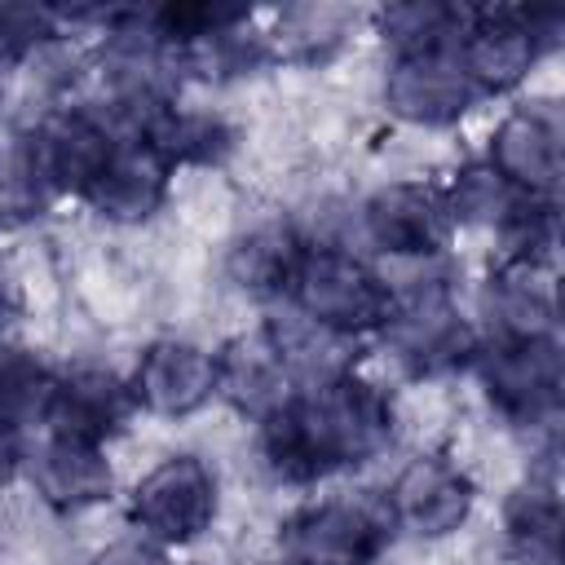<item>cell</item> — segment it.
<instances>
[{
    "instance_id": "20",
    "label": "cell",
    "mask_w": 565,
    "mask_h": 565,
    "mask_svg": "<svg viewBox=\"0 0 565 565\" xmlns=\"http://www.w3.org/2000/svg\"><path fill=\"white\" fill-rule=\"evenodd\" d=\"M53 380L57 375L44 362H35V353L0 344V419L13 424V428L44 424Z\"/></svg>"
},
{
    "instance_id": "1",
    "label": "cell",
    "mask_w": 565,
    "mask_h": 565,
    "mask_svg": "<svg viewBox=\"0 0 565 565\" xmlns=\"http://www.w3.org/2000/svg\"><path fill=\"white\" fill-rule=\"evenodd\" d=\"M388 397L353 371L313 388H296L278 411L260 419L265 463L282 481H318L340 468H358L375 459L388 446Z\"/></svg>"
},
{
    "instance_id": "17",
    "label": "cell",
    "mask_w": 565,
    "mask_h": 565,
    "mask_svg": "<svg viewBox=\"0 0 565 565\" xmlns=\"http://www.w3.org/2000/svg\"><path fill=\"white\" fill-rule=\"evenodd\" d=\"M141 137L150 141V150L177 168V163H221L234 146V132L225 119L203 115V110H177L172 102L141 128Z\"/></svg>"
},
{
    "instance_id": "3",
    "label": "cell",
    "mask_w": 565,
    "mask_h": 565,
    "mask_svg": "<svg viewBox=\"0 0 565 565\" xmlns=\"http://www.w3.org/2000/svg\"><path fill=\"white\" fill-rule=\"evenodd\" d=\"M393 530L384 499H322L287 516L278 543L287 565H375Z\"/></svg>"
},
{
    "instance_id": "19",
    "label": "cell",
    "mask_w": 565,
    "mask_h": 565,
    "mask_svg": "<svg viewBox=\"0 0 565 565\" xmlns=\"http://www.w3.org/2000/svg\"><path fill=\"white\" fill-rule=\"evenodd\" d=\"M508 543L521 552L525 565L561 561V503L552 481L516 490V499L508 503Z\"/></svg>"
},
{
    "instance_id": "16",
    "label": "cell",
    "mask_w": 565,
    "mask_h": 565,
    "mask_svg": "<svg viewBox=\"0 0 565 565\" xmlns=\"http://www.w3.org/2000/svg\"><path fill=\"white\" fill-rule=\"evenodd\" d=\"M490 313L499 318V340H530L547 335L552 327V282L543 265L503 260L490 278Z\"/></svg>"
},
{
    "instance_id": "8",
    "label": "cell",
    "mask_w": 565,
    "mask_h": 565,
    "mask_svg": "<svg viewBox=\"0 0 565 565\" xmlns=\"http://www.w3.org/2000/svg\"><path fill=\"white\" fill-rule=\"evenodd\" d=\"M393 525H406L415 534H450L472 508V481L441 455H419L402 468V477L388 490Z\"/></svg>"
},
{
    "instance_id": "7",
    "label": "cell",
    "mask_w": 565,
    "mask_h": 565,
    "mask_svg": "<svg viewBox=\"0 0 565 565\" xmlns=\"http://www.w3.org/2000/svg\"><path fill=\"white\" fill-rule=\"evenodd\" d=\"M132 411H137V397H132L128 380H119L115 371H102V366H75L53 380L44 433L106 446L110 437H119L128 428Z\"/></svg>"
},
{
    "instance_id": "24",
    "label": "cell",
    "mask_w": 565,
    "mask_h": 565,
    "mask_svg": "<svg viewBox=\"0 0 565 565\" xmlns=\"http://www.w3.org/2000/svg\"><path fill=\"white\" fill-rule=\"evenodd\" d=\"M26 463V446H22V428L0 419V481H9L18 468Z\"/></svg>"
},
{
    "instance_id": "18",
    "label": "cell",
    "mask_w": 565,
    "mask_h": 565,
    "mask_svg": "<svg viewBox=\"0 0 565 565\" xmlns=\"http://www.w3.org/2000/svg\"><path fill=\"white\" fill-rule=\"evenodd\" d=\"M300 252H305V238L291 225H260L247 238H238V247L230 252V274L238 278V287L256 296H282Z\"/></svg>"
},
{
    "instance_id": "9",
    "label": "cell",
    "mask_w": 565,
    "mask_h": 565,
    "mask_svg": "<svg viewBox=\"0 0 565 565\" xmlns=\"http://www.w3.org/2000/svg\"><path fill=\"white\" fill-rule=\"evenodd\" d=\"M477 84L459 62V44L441 53L397 57L388 75V106L415 124H450L477 102Z\"/></svg>"
},
{
    "instance_id": "23",
    "label": "cell",
    "mask_w": 565,
    "mask_h": 565,
    "mask_svg": "<svg viewBox=\"0 0 565 565\" xmlns=\"http://www.w3.org/2000/svg\"><path fill=\"white\" fill-rule=\"evenodd\" d=\"M97 565H168V552H163L154 539L137 534V539L110 543V547L97 556Z\"/></svg>"
},
{
    "instance_id": "10",
    "label": "cell",
    "mask_w": 565,
    "mask_h": 565,
    "mask_svg": "<svg viewBox=\"0 0 565 565\" xmlns=\"http://www.w3.org/2000/svg\"><path fill=\"white\" fill-rule=\"evenodd\" d=\"M366 234L380 252H393V256H433L441 252L446 234H450V212H446V199L428 185H415V181H397V185H384L366 212Z\"/></svg>"
},
{
    "instance_id": "22",
    "label": "cell",
    "mask_w": 565,
    "mask_h": 565,
    "mask_svg": "<svg viewBox=\"0 0 565 565\" xmlns=\"http://www.w3.org/2000/svg\"><path fill=\"white\" fill-rule=\"evenodd\" d=\"M57 40V13L35 4H0V62H22Z\"/></svg>"
},
{
    "instance_id": "4",
    "label": "cell",
    "mask_w": 565,
    "mask_h": 565,
    "mask_svg": "<svg viewBox=\"0 0 565 565\" xmlns=\"http://www.w3.org/2000/svg\"><path fill=\"white\" fill-rule=\"evenodd\" d=\"M132 525L159 547L199 539L216 516V477L194 455H172L132 490Z\"/></svg>"
},
{
    "instance_id": "21",
    "label": "cell",
    "mask_w": 565,
    "mask_h": 565,
    "mask_svg": "<svg viewBox=\"0 0 565 565\" xmlns=\"http://www.w3.org/2000/svg\"><path fill=\"white\" fill-rule=\"evenodd\" d=\"M44 199H49V185L40 177L31 141L26 137H9L0 146V225L40 216Z\"/></svg>"
},
{
    "instance_id": "14",
    "label": "cell",
    "mask_w": 565,
    "mask_h": 565,
    "mask_svg": "<svg viewBox=\"0 0 565 565\" xmlns=\"http://www.w3.org/2000/svg\"><path fill=\"white\" fill-rule=\"evenodd\" d=\"M22 468L31 472L40 499L53 503L57 512H79L110 494V463L102 459V446L88 441L44 437V446L26 455Z\"/></svg>"
},
{
    "instance_id": "12",
    "label": "cell",
    "mask_w": 565,
    "mask_h": 565,
    "mask_svg": "<svg viewBox=\"0 0 565 565\" xmlns=\"http://www.w3.org/2000/svg\"><path fill=\"white\" fill-rule=\"evenodd\" d=\"M512 190L530 194V199H552L556 194V177H561V128L552 110H516L503 119L490 159H486Z\"/></svg>"
},
{
    "instance_id": "11",
    "label": "cell",
    "mask_w": 565,
    "mask_h": 565,
    "mask_svg": "<svg viewBox=\"0 0 565 565\" xmlns=\"http://www.w3.org/2000/svg\"><path fill=\"white\" fill-rule=\"evenodd\" d=\"M128 384L137 406L154 415H185L216 393V353L185 340H159L141 353Z\"/></svg>"
},
{
    "instance_id": "13",
    "label": "cell",
    "mask_w": 565,
    "mask_h": 565,
    "mask_svg": "<svg viewBox=\"0 0 565 565\" xmlns=\"http://www.w3.org/2000/svg\"><path fill=\"white\" fill-rule=\"evenodd\" d=\"M168 172L172 168L150 150V141L141 132H124L110 163L88 185L84 203L110 221H146L168 194Z\"/></svg>"
},
{
    "instance_id": "5",
    "label": "cell",
    "mask_w": 565,
    "mask_h": 565,
    "mask_svg": "<svg viewBox=\"0 0 565 565\" xmlns=\"http://www.w3.org/2000/svg\"><path fill=\"white\" fill-rule=\"evenodd\" d=\"M490 402L512 424H547L561 406V353L552 335L494 340L472 353Z\"/></svg>"
},
{
    "instance_id": "15",
    "label": "cell",
    "mask_w": 565,
    "mask_h": 565,
    "mask_svg": "<svg viewBox=\"0 0 565 565\" xmlns=\"http://www.w3.org/2000/svg\"><path fill=\"white\" fill-rule=\"evenodd\" d=\"M216 393H225L238 411H247L260 424L269 411H278L296 393V384L260 331L252 340H230L216 353Z\"/></svg>"
},
{
    "instance_id": "6",
    "label": "cell",
    "mask_w": 565,
    "mask_h": 565,
    "mask_svg": "<svg viewBox=\"0 0 565 565\" xmlns=\"http://www.w3.org/2000/svg\"><path fill=\"white\" fill-rule=\"evenodd\" d=\"M380 331H384L388 349L397 353V362H406L415 375L450 371L477 353V340H472L468 322L455 313L446 282H424L411 296L393 291V309Z\"/></svg>"
},
{
    "instance_id": "2",
    "label": "cell",
    "mask_w": 565,
    "mask_h": 565,
    "mask_svg": "<svg viewBox=\"0 0 565 565\" xmlns=\"http://www.w3.org/2000/svg\"><path fill=\"white\" fill-rule=\"evenodd\" d=\"M282 305H291L296 313H305L322 331L353 340V335L380 331L388 322L393 287L375 269H366L358 256H349L340 247L305 243L296 274L282 291Z\"/></svg>"
}]
</instances>
